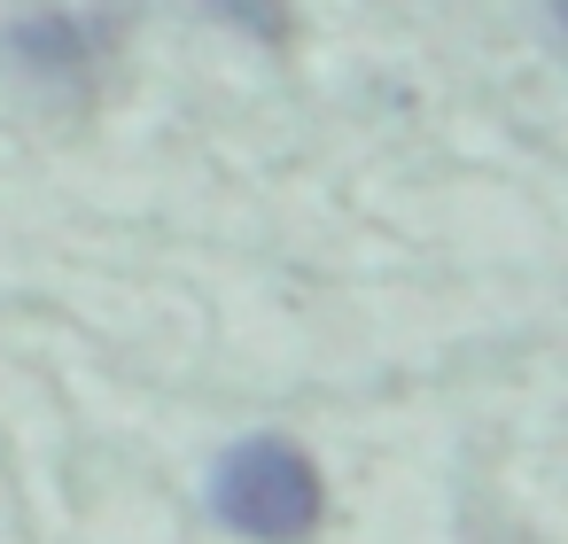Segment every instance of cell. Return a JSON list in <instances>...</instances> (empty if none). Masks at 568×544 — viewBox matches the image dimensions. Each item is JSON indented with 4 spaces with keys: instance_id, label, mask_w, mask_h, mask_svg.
I'll use <instances>...</instances> for the list:
<instances>
[{
    "instance_id": "6da1fadb",
    "label": "cell",
    "mask_w": 568,
    "mask_h": 544,
    "mask_svg": "<svg viewBox=\"0 0 568 544\" xmlns=\"http://www.w3.org/2000/svg\"><path fill=\"white\" fill-rule=\"evenodd\" d=\"M211 505L234 536H257V544H304L327 513V490H320V466L304 459V443L288 435H242L219 474H211Z\"/></svg>"
},
{
    "instance_id": "7a4b0ae2",
    "label": "cell",
    "mask_w": 568,
    "mask_h": 544,
    "mask_svg": "<svg viewBox=\"0 0 568 544\" xmlns=\"http://www.w3.org/2000/svg\"><path fill=\"white\" fill-rule=\"evenodd\" d=\"M0 55H9L17 79L40 86V94H79V86L94 79V40H87V24L63 17V9L17 17L9 32H0Z\"/></svg>"
},
{
    "instance_id": "3957f363",
    "label": "cell",
    "mask_w": 568,
    "mask_h": 544,
    "mask_svg": "<svg viewBox=\"0 0 568 544\" xmlns=\"http://www.w3.org/2000/svg\"><path fill=\"white\" fill-rule=\"evenodd\" d=\"M203 9L219 17V24H234V32H250V40H288V0H203Z\"/></svg>"
}]
</instances>
